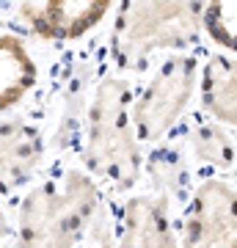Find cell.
Returning <instances> with one entry per match:
<instances>
[{
	"label": "cell",
	"instance_id": "obj_1",
	"mask_svg": "<svg viewBox=\"0 0 237 248\" xmlns=\"http://www.w3.org/2000/svg\"><path fill=\"white\" fill-rule=\"evenodd\" d=\"M86 163L113 187H132L141 174V152L130 113V86L119 78L99 83L88 108Z\"/></svg>",
	"mask_w": 237,
	"mask_h": 248
},
{
	"label": "cell",
	"instance_id": "obj_2",
	"mask_svg": "<svg viewBox=\"0 0 237 248\" xmlns=\"http://www.w3.org/2000/svg\"><path fill=\"white\" fill-rule=\"evenodd\" d=\"M97 202V185L80 171L39 185L19 210V248H75Z\"/></svg>",
	"mask_w": 237,
	"mask_h": 248
},
{
	"label": "cell",
	"instance_id": "obj_3",
	"mask_svg": "<svg viewBox=\"0 0 237 248\" xmlns=\"http://www.w3.org/2000/svg\"><path fill=\"white\" fill-rule=\"evenodd\" d=\"M199 3H124L116 17L113 47L122 61H141L152 50L190 45L202 31Z\"/></svg>",
	"mask_w": 237,
	"mask_h": 248
},
{
	"label": "cell",
	"instance_id": "obj_4",
	"mask_svg": "<svg viewBox=\"0 0 237 248\" xmlns=\"http://www.w3.org/2000/svg\"><path fill=\"white\" fill-rule=\"evenodd\" d=\"M196 89V61L176 55L158 69L132 105V127L141 141H158L179 122Z\"/></svg>",
	"mask_w": 237,
	"mask_h": 248
},
{
	"label": "cell",
	"instance_id": "obj_5",
	"mask_svg": "<svg viewBox=\"0 0 237 248\" xmlns=\"http://www.w3.org/2000/svg\"><path fill=\"white\" fill-rule=\"evenodd\" d=\"M185 248H237V190L223 179L196 187L185 218Z\"/></svg>",
	"mask_w": 237,
	"mask_h": 248
},
{
	"label": "cell",
	"instance_id": "obj_6",
	"mask_svg": "<svg viewBox=\"0 0 237 248\" xmlns=\"http://www.w3.org/2000/svg\"><path fill=\"white\" fill-rule=\"evenodd\" d=\"M111 11L108 0H53V3H25L19 17L33 28L36 33L50 39H75L94 28Z\"/></svg>",
	"mask_w": 237,
	"mask_h": 248
},
{
	"label": "cell",
	"instance_id": "obj_7",
	"mask_svg": "<svg viewBox=\"0 0 237 248\" xmlns=\"http://www.w3.org/2000/svg\"><path fill=\"white\" fill-rule=\"evenodd\" d=\"M42 160V135L25 122L0 119V190H14Z\"/></svg>",
	"mask_w": 237,
	"mask_h": 248
},
{
	"label": "cell",
	"instance_id": "obj_8",
	"mask_svg": "<svg viewBox=\"0 0 237 248\" xmlns=\"http://www.w3.org/2000/svg\"><path fill=\"white\" fill-rule=\"evenodd\" d=\"M122 248H176L163 199H130L122 218Z\"/></svg>",
	"mask_w": 237,
	"mask_h": 248
},
{
	"label": "cell",
	"instance_id": "obj_9",
	"mask_svg": "<svg viewBox=\"0 0 237 248\" xmlns=\"http://www.w3.org/2000/svg\"><path fill=\"white\" fill-rule=\"evenodd\" d=\"M202 102L218 122L237 127V58H210L202 72Z\"/></svg>",
	"mask_w": 237,
	"mask_h": 248
},
{
	"label": "cell",
	"instance_id": "obj_10",
	"mask_svg": "<svg viewBox=\"0 0 237 248\" xmlns=\"http://www.w3.org/2000/svg\"><path fill=\"white\" fill-rule=\"evenodd\" d=\"M36 83L33 58L17 36H0V110L17 105Z\"/></svg>",
	"mask_w": 237,
	"mask_h": 248
},
{
	"label": "cell",
	"instance_id": "obj_11",
	"mask_svg": "<svg viewBox=\"0 0 237 248\" xmlns=\"http://www.w3.org/2000/svg\"><path fill=\"white\" fill-rule=\"evenodd\" d=\"M202 25L226 50H237V3H210L204 9Z\"/></svg>",
	"mask_w": 237,
	"mask_h": 248
},
{
	"label": "cell",
	"instance_id": "obj_12",
	"mask_svg": "<svg viewBox=\"0 0 237 248\" xmlns=\"http://www.w3.org/2000/svg\"><path fill=\"white\" fill-rule=\"evenodd\" d=\"M196 152H199V160L210 163V166H229L235 157L229 138L215 127H202L196 133Z\"/></svg>",
	"mask_w": 237,
	"mask_h": 248
}]
</instances>
